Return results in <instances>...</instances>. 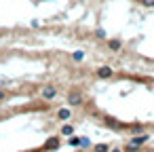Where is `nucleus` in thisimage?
Here are the masks:
<instances>
[{
	"label": "nucleus",
	"instance_id": "10",
	"mask_svg": "<svg viewBox=\"0 0 154 152\" xmlns=\"http://www.w3.org/2000/svg\"><path fill=\"white\" fill-rule=\"evenodd\" d=\"M93 152H110V146L108 144H95L93 146Z\"/></svg>",
	"mask_w": 154,
	"mask_h": 152
},
{
	"label": "nucleus",
	"instance_id": "6",
	"mask_svg": "<svg viewBox=\"0 0 154 152\" xmlns=\"http://www.w3.org/2000/svg\"><path fill=\"white\" fill-rule=\"evenodd\" d=\"M148 139H150V135H148V133H139V135L131 137V141H129V144H133V146H141V144H146Z\"/></svg>",
	"mask_w": 154,
	"mask_h": 152
},
{
	"label": "nucleus",
	"instance_id": "7",
	"mask_svg": "<svg viewBox=\"0 0 154 152\" xmlns=\"http://www.w3.org/2000/svg\"><path fill=\"white\" fill-rule=\"evenodd\" d=\"M57 118H59V120H70V118H72V110H70V106L57 110Z\"/></svg>",
	"mask_w": 154,
	"mask_h": 152
},
{
	"label": "nucleus",
	"instance_id": "11",
	"mask_svg": "<svg viewBox=\"0 0 154 152\" xmlns=\"http://www.w3.org/2000/svg\"><path fill=\"white\" fill-rule=\"evenodd\" d=\"M7 99H9V91L0 89V101H7Z\"/></svg>",
	"mask_w": 154,
	"mask_h": 152
},
{
	"label": "nucleus",
	"instance_id": "1",
	"mask_svg": "<svg viewBox=\"0 0 154 152\" xmlns=\"http://www.w3.org/2000/svg\"><path fill=\"white\" fill-rule=\"evenodd\" d=\"M66 104H68L70 108L82 106V104H85V95H82L78 89H72V91H68V95H66Z\"/></svg>",
	"mask_w": 154,
	"mask_h": 152
},
{
	"label": "nucleus",
	"instance_id": "3",
	"mask_svg": "<svg viewBox=\"0 0 154 152\" xmlns=\"http://www.w3.org/2000/svg\"><path fill=\"white\" fill-rule=\"evenodd\" d=\"M95 76H97V78H101V80H108V78H112V76H114V70H112L110 66H99V68L95 70Z\"/></svg>",
	"mask_w": 154,
	"mask_h": 152
},
{
	"label": "nucleus",
	"instance_id": "9",
	"mask_svg": "<svg viewBox=\"0 0 154 152\" xmlns=\"http://www.w3.org/2000/svg\"><path fill=\"white\" fill-rule=\"evenodd\" d=\"M70 57H72L74 61H78V64H80V61H85V57H87V53H85V51H74V53H72Z\"/></svg>",
	"mask_w": 154,
	"mask_h": 152
},
{
	"label": "nucleus",
	"instance_id": "4",
	"mask_svg": "<svg viewBox=\"0 0 154 152\" xmlns=\"http://www.w3.org/2000/svg\"><path fill=\"white\" fill-rule=\"evenodd\" d=\"M106 47H108L112 53H120V51H122V40H118V38H108V40H106Z\"/></svg>",
	"mask_w": 154,
	"mask_h": 152
},
{
	"label": "nucleus",
	"instance_id": "13",
	"mask_svg": "<svg viewBox=\"0 0 154 152\" xmlns=\"http://www.w3.org/2000/svg\"><path fill=\"white\" fill-rule=\"evenodd\" d=\"M131 129H133V131H135V133H139V131H141V129H143V127H141V125H133V127H131Z\"/></svg>",
	"mask_w": 154,
	"mask_h": 152
},
{
	"label": "nucleus",
	"instance_id": "5",
	"mask_svg": "<svg viewBox=\"0 0 154 152\" xmlns=\"http://www.w3.org/2000/svg\"><path fill=\"white\" fill-rule=\"evenodd\" d=\"M59 137H49L47 141H45V146H42V150H57L59 148Z\"/></svg>",
	"mask_w": 154,
	"mask_h": 152
},
{
	"label": "nucleus",
	"instance_id": "2",
	"mask_svg": "<svg viewBox=\"0 0 154 152\" xmlns=\"http://www.w3.org/2000/svg\"><path fill=\"white\" fill-rule=\"evenodd\" d=\"M57 93H59V91H57L55 85H45V87L40 89V99H42L45 104H51V101L57 97Z\"/></svg>",
	"mask_w": 154,
	"mask_h": 152
},
{
	"label": "nucleus",
	"instance_id": "8",
	"mask_svg": "<svg viewBox=\"0 0 154 152\" xmlns=\"http://www.w3.org/2000/svg\"><path fill=\"white\" fill-rule=\"evenodd\" d=\"M59 133H61L63 137H66V135H72V133H74V125H70V123L66 120V125L61 127V131H59Z\"/></svg>",
	"mask_w": 154,
	"mask_h": 152
},
{
	"label": "nucleus",
	"instance_id": "12",
	"mask_svg": "<svg viewBox=\"0 0 154 152\" xmlns=\"http://www.w3.org/2000/svg\"><path fill=\"white\" fill-rule=\"evenodd\" d=\"M141 5L148 7V9H154V0H141Z\"/></svg>",
	"mask_w": 154,
	"mask_h": 152
}]
</instances>
